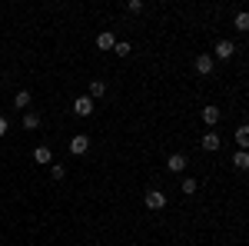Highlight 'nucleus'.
Returning <instances> with one entry per match:
<instances>
[{
	"instance_id": "2eb2a0df",
	"label": "nucleus",
	"mask_w": 249,
	"mask_h": 246,
	"mask_svg": "<svg viewBox=\"0 0 249 246\" xmlns=\"http://www.w3.org/2000/svg\"><path fill=\"white\" fill-rule=\"evenodd\" d=\"M236 143H239L243 150L249 147V127H239V130H236Z\"/></svg>"
},
{
	"instance_id": "4468645a",
	"label": "nucleus",
	"mask_w": 249,
	"mask_h": 246,
	"mask_svg": "<svg viewBox=\"0 0 249 246\" xmlns=\"http://www.w3.org/2000/svg\"><path fill=\"white\" fill-rule=\"evenodd\" d=\"M14 107H17V110H23V107H30V90H20V94L14 96Z\"/></svg>"
},
{
	"instance_id": "ddd939ff",
	"label": "nucleus",
	"mask_w": 249,
	"mask_h": 246,
	"mask_svg": "<svg viewBox=\"0 0 249 246\" xmlns=\"http://www.w3.org/2000/svg\"><path fill=\"white\" fill-rule=\"evenodd\" d=\"M40 123H43V120H40V114H27V116H23V130H37Z\"/></svg>"
},
{
	"instance_id": "6e6552de",
	"label": "nucleus",
	"mask_w": 249,
	"mask_h": 246,
	"mask_svg": "<svg viewBox=\"0 0 249 246\" xmlns=\"http://www.w3.org/2000/svg\"><path fill=\"white\" fill-rule=\"evenodd\" d=\"M219 107H203V123H206V127H216V123H219Z\"/></svg>"
},
{
	"instance_id": "6ab92c4d",
	"label": "nucleus",
	"mask_w": 249,
	"mask_h": 246,
	"mask_svg": "<svg viewBox=\"0 0 249 246\" xmlns=\"http://www.w3.org/2000/svg\"><path fill=\"white\" fill-rule=\"evenodd\" d=\"M50 176H53V180H63L67 170H63V167H50Z\"/></svg>"
},
{
	"instance_id": "0eeeda50",
	"label": "nucleus",
	"mask_w": 249,
	"mask_h": 246,
	"mask_svg": "<svg viewBox=\"0 0 249 246\" xmlns=\"http://www.w3.org/2000/svg\"><path fill=\"white\" fill-rule=\"evenodd\" d=\"M219 143H223L219 133H203V150H206V153H216V150H219Z\"/></svg>"
},
{
	"instance_id": "f8f14e48",
	"label": "nucleus",
	"mask_w": 249,
	"mask_h": 246,
	"mask_svg": "<svg viewBox=\"0 0 249 246\" xmlns=\"http://www.w3.org/2000/svg\"><path fill=\"white\" fill-rule=\"evenodd\" d=\"M232 167H236V170H246V167H249V153L239 150L236 156H232Z\"/></svg>"
},
{
	"instance_id": "1a4fd4ad",
	"label": "nucleus",
	"mask_w": 249,
	"mask_h": 246,
	"mask_svg": "<svg viewBox=\"0 0 249 246\" xmlns=\"http://www.w3.org/2000/svg\"><path fill=\"white\" fill-rule=\"evenodd\" d=\"M96 47H100V50H113V47H116V37L110 34V30H103V34L96 37Z\"/></svg>"
},
{
	"instance_id": "f257e3e1",
	"label": "nucleus",
	"mask_w": 249,
	"mask_h": 246,
	"mask_svg": "<svg viewBox=\"0 0 249 246\" xmlns=\"http://www.w3.org/2000/svg\"><path fill=\"white\" fill-rule=\"evenodd\" d=\"M87 150H90V136H87V133H77V136L70 140V153H73V156H83Z\"/></svg>"
},
{
	"instance_id": "412c9836",
	"label": "nucleus",
	"mask_w": 249,
	"mask_h": 246,
	"mask_svg": "<svg viewBox=\"0 0 249 246\" xmlns=\"http://www.w3.org/2000/svg\"><path fill=\"white\" fill-rule=\"evenodd\" d=\"M3 133H7V120L0 116V136H3Z\"/></svg>"
},
{
	"instance_id": "423d86ee",
	"label": "nucleus",
	"mask_w": 249,
	"mask_h": 246,
	"mask_svg": "<svg viewBox=\"0 0 249 246\" xmlns=\"http://www.w3.org/2000/svg\"><path fill=\"white\" fill-rule=\"evenodd\" d=\"M232 54H236V43H230V40H219L216 43V57L219 60H230Z\"/></svg>"
},
{
	"instance_id": "f03ea898",
	"label": "nucleus",
	"mask_w": 249,
	"mask_h": 246,
	"mask_svg": "<svg viewBox=\"0 0 249 246\" xmlns=\"http://www.w3.org/2000/svg\"><path fill=\"white\" fill-rule=\"evenodd\" d=\"M93 107H96V103L90 100V96H77V100H73V114H77V116H90V114H93Z\"/></svg>"
},
{
	"instance_id": "7ed1b4c3",
	"label": "nucleus",
	"mask_w": 249,
	"mask_h": 246,
	"mask_svg": "<svg viewBox=\"0 0 249 246\" xmlns=\"http://www.w3.org/2000/svg\"><path fill=\"white\" fill-rule=\"evenodd\" d=\"M166 170L170 173H183L186 170V156H183V153H173L170 160H166Z\"/></svg>"
},
{
	"instance_id": "a211bd4d",
	"label": "nucleus",
	"mask_w": 249,
	"mask_h": 246,
	"mask_svg": "<svg viewBox=\"0 0 249 246\" xmlns=\"http://www.w3.org/2000/svg\"><path fill=\"white\" fill-rule=\"evenodd\" d=\"M113 54H120V57H126V54H130V43H126V40H120V43L113 47Z\"/></svg>"
},
{
	"instance_id": "f3484780",
	"label": "nucleus",
	"mask_w": 249,
	"mask_h": 246,
	"mask_svg": "<svg viewBox=\"0 0 249 246\" xmlns=\"http://www.w3.org/2000/svg\"><path fill=\"white\" fill-rule=\"evenodd\" d=\"M179 189H183V193H196V189H199V183H196L193 176H186V180L179 183Z\"/></svg>"
},
{
	"instance_id": "9b49d317",
	"label": "nucleus",
	"mask_w": 249,
	"mask_h": 246,
	"mask_svg": "<svg viewBox=\"0 0 249 246\" xmlns=\"http://www.w3.org/2000/svg\"><path fill=\"white\" fill-rule=\"evenodd\" d=\"M103 94H107V83H103V80H90V94L87 96L96 100V96H103Z\"/></svg>"
},
{
	"instance_id": "aec40b11",
	"label": "nucleus",
	"mask_w": 249,
	"mask_h": 246,
	"mask_svg": "<svg viewBox=\"0 0 249 246\" xmlns=\"http://www.w3.org/2000/svg\"><path fill=\"white\" fill-rule=\"evenodd\" d=\"M126 10H130V14H140V10H143V3H140V0H130V3H126Z\"/></svg>"
},
{
	"instance_id": "dca6fc26",
	"label": "nucleus",
	"mask_w": 249,
	"mask_h": 246,
	"mask_svg": "<svg viewBox=\"0 0 249 246\" xmlns=\"http://www.w3.org/2000/svg\"><path fill=\"white\" fill-rule=\"evenodd\" d=\"M232 23H236V30H249V14H243V10H239Z\"/></svg>"
},
{
	"instance_id": "20e7f679",
	"label": "nucleus",
	"mask_w": 249,
	"mask_h": 246,
	"mask_svg": "<svg viewBox=\"0 0 249 246\" xmlns=\"http://www.w3.org/2000/svg\"><path fill=\"white\" fill-rule=\"evenodd\" d=\"M146 207L150 209H163L166 207V196H163L160 189H150V193H146Z\"/></svg>"
},
{
	"instance_id": "39448f33",
	"label": "nucleus",
	"mask_w": 249,
	"mask_h": 246,
	"mask_svg": "<svg viewBox=\"0 0 249 246\" xmlns=\"http://www.w3.org/2000/svg\"><path fill=\"white\" fill-rule=\"evenodd\" d=\"M196 74H203V76L213 74V57L210 54H199V57H196Z\"/></svg>"
},
{
	"instance_id": "9d476101",
	"label": "nucleus",
	"mask_w": 249,
	"mask_h": 246,
	"mask_svg": "<svg viewBox=\"0 0 249 246\" xmlns=\"http://www.w3.org/2000/svg\"><path fill=\"white\" fill-rule=\"evenodd\" d=\"M50 160H53V153H50V147H37V150H34V163H40V167H47Z\"/></svg>"
}]
</instances>
